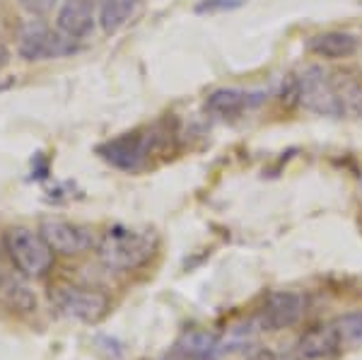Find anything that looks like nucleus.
<instances>
[{"label": "nucleus", "instance_id": "f257e3e1", "mask_svg": "<svg viewBox=\"0 0 362 360\" xmlns=\"http://www.w3.org/2000/svg\"><path fill=\"white\" fill-rule=\"evenodd\" d=\"M290 97L305 112L319 116L362 114V87L346 75L324 71L321 66L305 68L290 80Z\"/></svg>", "mask_w": 362, "mask_h": 360}, {"label": "nucleus", "instance_id": "f03ea898", "mask_svg": "<svg viewBox=\"0 0 362 360\" xmlns=\"http://www.w3.org/2000/svg\"><path fill=\"white\" fill-rule=\"evenodd\" d=\"M157 249V237L153 230L126 228L114 225L104 232L99 242V259L116 271H133L148 264Z\"/></svg>", "mask_w": 362, "mask_h": 360}, {"label": "nucleus", "instance_id": "7ed1b4c3", "mask_svg": "<svg viewBox=\"0 0 362 360\" xmlns=\"http://www.w3.org/2000/svg\"><path fill=\"white\" fill-rule=\"evenodd\" d=\"M5 247L13 264L25 276H44L54 264V249L46 245L42 232L29 228H10L5 232Z\"/></svg>", "mask_w": 362, "mask_h": 360}, {"label": "nucleus", "instance_id": "20e7f679", "mask_svg": "<svg viewBox=\"0 0 362 360\" xmlns=\"http://www.w3.org/2000/svg\"><path fill=\"white\" fill-rule=\"evenodd\" d=\"M75 46L73 39H68L66 34L51 32L44 22H29V25L22 27L20 32V44H17V51H20L22 58L27 61H44V58H58L70 54Z\"/></svg>", "mask_w": 362, "mask_h": 360}, {"label": "nucleus", "instance_id": "39448f33", "mask_svg": "<svg viewBox=\"0 0 362 360\" xmlns=\"http://www.w3.org/2000/svg\"><path fill=\"white\" fill-rule=\"evenodd\" d=\"M155 138L157 136L153 131L124 133V136L104 143L102 148H99V155H102L109 165L119 167V170H126V172H133V170H138L145 160H148Z\"/></svg>", "mask_w": 362, "mask_h": 360}, {"label": "nucleus", "instance_id": "423d86ee", "mask_svg": "<svg viewBox=\"0 0 362 360\" xmlns=\"http://www.w3.org/2000/svg\"><path fill=\"white\" fill-rule=\"evenodd\" d=\"M307 300L295 290H276L266 298L259 312V324L266 332H283L295 327L305 315Z\"/></svg>", "mask_w": 362, "mask_h": 360}, {"label": "nucleus", "instance_id": "0eeeda50", "mask_svg": "<svg viewBox=\"0 0 362 360\" xmlns=\"http://www.w3.org/2000/svg\"><path fill=\"white\" fill-rule=\"evenodd\" d=\"M56 305L61 307L63 315L78 319L85 324H97L107 317L109 298L99 290L90 288H58Z\"/></svg>", "mask_w": 362, "mask_h": 360}, {"label": "nucleus", "instance_id": "6e6552de", "mask_svg": "<svg viewBox=\"0 0 362 360\" xmlns=\"http://www.w3.org/2000/svg\"><path fill=\"white\" fill-rule=\"evenodd\" d=\"M42 237L46 240V245L54 249L56 254H63V257H78V254H85L87 249L95 245L92 232L87 228L54 218L42 223Z\"/></svg>", "mask_w": 362, "mask_h": 360}, {"label": "nucleus", "instance_id": "1a4fd4ad", "mask_svg": "<svg viewBox=\"0 0 362 360\" xmlns=\"http://www.w3.org/2000/svg\"><path fill=\"white\" fill-rule=\"evenodd\" d=\"M343 341L336 324H324L305 332L295 344L297 360H338L343 356Z\"/></svg>", "mask_w": 362, "mask_h": 360}, {"label": "nucleus", "instance_id": "9d476101", "mask_svg": "<svg viewBox=\"0 0 362 360\" xmlns=\"http://www.w3.org/2000/svg\"><path fill=\"white\" fill-rule=\"evenodd\" d=\"M95 3L97 0H63L56 17V27L73 42L87 39L95 29Z\"/></svg>", "mask_w": 362, "mask_h": 360}, {"label": "nucleus", "instance_id": "9b49d317", "mask_svg": "<svg viewBox=\"0 0 362 360\" xmlns=\"http://www.w3.org/2000/svg\"><path fill=\"white\" fill-rule=\"evenodd\" d=\"M261 100L264 97L259 92L237 90V87H220V90L208 95L206 109L215 116H223V119H235V116H242L244 112L254 109Z\"/></svg>", "mask_w": 362, "mask_h": 360}, {"label": "nucleus", "instance_id": "f8f14e48", "mask_svg": "<svg viewBox=\"0 0 362 360\" xmlns=\"http://www.w3.org/2000/svg\"><path fill=\"white\" fill-rule=\"evenodd\" d=\"M360 49V42L358 37L348 32H321V34H314L312 39L307 42V51L319 58H329V61H341V58H350L355 56Z\"/></svg>", "mask_w": 362, "mask_h": 360}, {"label": "nucleus", "instance_id": "ddd939ff", "mask_svg": "<svg viewBox=\"0 0 362 360\" xmlns=\"http://www.w3.org/2000/svg\"><path fill=\"white\" fill-rule=\"evenodd\" d=\"M220 339L210 332H186L172 348V360H218Z\"/></svg>", "mask_w": 362, "mask_h": 360}, {"label": "nucleus", "instance_id": "4468645a", "mask_svg": "<svg viewBox=\"0 0 362 360\" xmlns=\"http://www.w3.org/2000/svg\"><path fill=\"white\" fill-rule=\"evenodd\" d=\"M140 8V0H104L99 10V25L104 34L121 32L128 22L136 17Z\"/></svg>", "mask_w": 362, "mask_h": 360}, {"label": "nucleus", "instance_id": "2eb2a0df", "mask_svg": "<svg viewBox=\"0 0 362 360\" xmlns=\"http://www.w3.org/2000/svg\"><path fill=\"white\" fill-rule=\"evenodd\" d=\"M0 303L10 307V310L29 312L37 307V298H34V293L25 281L15 276H0Z\"/></svg>", "mask_w": 362, "mask_h": 360}, {"label": "nucleus", "instance_id": "dca6fc26", "mask_svg": "<svg viewBox=\"0 0 362 360\" xmlns=\"http://www.w3.org/2000/svg\"><path fill=\"white\" fill-rule=\"evenodd\" d=\"M336 324L338 334H341L343 348H358L362 346V312H353V315L341 317Z\"/></svg>", "mask_w": 362, "mask_h": 360}, {"label": "nucleus", "instance_id": "f3484780", "mask_svg": "<svg viewBox=\"0 0 362 360\" xmlns=\"http://www.w3.org/2000/svg\"><path fill=\"white\" fill-rule=\"evenodd\" d=\"M244 0H201L196 5V13H227V10L242 8Z\"/></svg>", "mask_w": 362, "mask_h": 360}, {"label": "nucleus", "instance_id": "a211bd4d", "mask_svg": "<svg viewBox=\"0 0 362 360\" xmlns=\"http://www.w3.org/2000/svg\"><path fill=\"white\" fill-rule=\"evenodd\" d=\"M17 3H20V8L32 17H42V15H49L61 0H17Z\"/></svg>", "mask_w": 362, "mask_h": 360}, {"label": "nucleus", "instance_id": "6ab92c4d", "mask_svg": "<svg viewBox=\"0 0 362 360\" xmlns=\"http://www.w3.org/2000/svg\"><path fill=\"white\" fill-rule=\"evenodd\" d=\"M247 360H288V358H283L280 353L271 351V348H261V351L251 353V356H249Z\"/></svg>", "mask_w": 362, "mask_h": 360}, {"label": "nucleus", "instance_id": "aec40b11", "mask_svg": "<svg viewBox=\"0 0 362 360\" xmlns=\"http://www.w3.org/2000/svg\"><path fill=\"white\" fill-rule=\"evenodd\" d=\"M8 63H10V51H8V46H5V44H0V71H3Z\"/></svg>", "mask_w": 362, "mask_h": 360}, {"label": "nucleus", "instance_id": "412c9836", "mask_svg": "<svg viewBox=\"0 0 362 360\" xmlns=\"http://www.w3.org/2000/svg\"><path fill=\"white\" fill-rule=\"evenodd\" d=\"M10 85H13V83H0V92H3V90H8Z\"/></svg>", "mask_w": 362, "mask_h": 360}]
</instances>
